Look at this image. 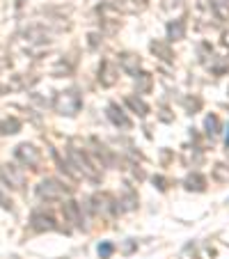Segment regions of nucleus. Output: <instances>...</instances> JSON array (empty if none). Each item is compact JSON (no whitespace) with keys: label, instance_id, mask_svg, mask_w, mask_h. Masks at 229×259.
<instances>
[{"label":"nucleus","instance_id":"24","mask_svg":"<svg viewBox=\"0 0 229 259\" xmlns=\"http://www.w3.org/2000/svg\"><path fill=\"white\" fill-rule=\"evenodd\" d=\"M135 202H138L135 195H128L126 200H124V204H126V209H133V206H135Z\"/></svg>","mask_w":229,"mask_h":259},{"label":"nucleus","instance_id":"2","mask_svg":"<svg viewBox=\"0 0 229 259\" xmlns=\"http://www.w3.org/2000/svg\"><path fill=\"white\" fill-rule=\"evenodd\" d=\"M83 106V99H80L78 92H73V90H67V92H60L53 101V108L58 115H67V117H73V115L80 110Z\"/></svg>","mask_w":229,"mask_h":259},{"label":"nucleus","instance_id":"4","mask_svg":"<svg viewBox=\"0 0 229 259\" xmlns=\"http://www.w3.org/2000/svg\"><path fill=\"white\" fill-rule=\"evenodd\" d=\"M14 156H16V161H19L21 165H25V167H37L41 163L39 149H37V147H32V145H28V142H23V145L16 147Z\"/></svg>","mask_w":229,"mask_h":259},{"label":"nucleus","instance_id":"20","mask_svg":"<svg viewBox=\"0 0 229 259\" xmlns=\"http://www.w3.org/2000/svg\"><path fill=\"white\" fill-rule=\"evenodd\" d=\"M211 10L218 14V21H227L229 19V7H224L222 0H211Z\"/></svg>","mask_w":229,"mask_h":259},{"label":"nucleus","instance_id":"23","mask_svg":"<svg viewBox=\"0 0 229 259\" xmlns=\"http://www.w3.org/2000/svg\"><path fill=\"white\" fill-rule=\"evenodd\" d=\"M110 252H112V245L110 243H103L101 248H99V254H101V257H108Z\"/></svg>","mask_w":229,"mask_h":259},{"label":"nucleus","instance_id":"22","mask_svg":"<svg viewBox=\"0 0 229 259\" xmlns=\"http://www.w3.org/2000/svg\"><path fill=\"white\" fill-rule=\"evenodd\" d=\"M0 206H3V209H12V200L3 191H0Z\"/></svg>","mask_w":229,"mask_h":259},{"label":"nucleus","instance_id":"1","mask_svg":"<svg viewBox=\"0 0 229 259\" xmlns=\"http://www.w3.org/2000/svg\"><path fill=\"white\" fill-rule=\"evenodd\" d=\"M67 158H69V165L73 167V172H76V177H85V179H97V170L99 167L92 163V158H89L87 152H80V149H73V147H69L67 149Z\"/></svg>","mask_w":229,"mask_h":259},{"label":"nucleus","instance_id":"18","mask_svg":"<svg viewBox=\"0 0 229 259\" xmlns=\"http://www.w3.org/2000/svg\"><path fill=\"white\" fill-rule=\"evenodd\" d=\"M213 179L218 184H229V165L227 163H215L213 165Z\"/></svg>","mask_w":229,"mask_h":259},{"label":"nucleus","instance_id":"13","mask_svg":"<svg viewBox=\"0 0 229 259\" xmlns=\"http://www.w3.org/2000/svg\"><path fill=\"white\" fill-rule=\"evenodd\" d=\"M32 227H34V230H39V232H53V230H58L53 215H46V213H34L32 215Z\"/></svg>","mask_w":229,"mask_h":259},{"label":"nucleus","instance_id":"5","mask_svg":"<svg viewBox=\"0 0 229 259\" xmlns=\"http://www.w3.org/2000/svg\"><path fill=\"white\" fill-rule=\"evenodd\" d=\"M0 177H3V181H5L7 186H12V188H23L25 186L23 167L14 165V163H5V165L0 167Z\"/></svg>","mask_w":229,"mask_h":259},{"label":"nucleus","instance_id":"16","mask_svg":"<svg viewBox=\"0 0 229 259\" xmlns=\"http://www.w3.org/2000/svg\"><path fill=\"white\" fill-rule=\"evenodd\" d=\"M186 37V23L181 19L176 21H170L167 23V39L170 41H181Z\"/></svg>","mask_w":229,"mask_h":259},{"label":"nucleus","instance_id":"7","mask_svg":"<svg viewBox=\"0 0 229 259\" xmlns=\"http://www.w3.org/2000/svg\"><path fill=\"white\" fill-rule=\"evenodd\" d=\"M62 211H64V218L69 223H73L76 227H83V211H80V204L73 200H67L62 204Z\"/></svg>","mask_w":229,"mask_h":259},{"label":"nucleus","instance_id":"26","mask_svg":"<svg viewBox=\"0 0 229 259\" xmlns=\"http://www.w3.org/2000/svg\"><path fill=\"white\" fill-rule=\"evenodd\" d=\"M227 147H229V136H227Z\"/></svg>","mask_w":229,"mask_h":259},{"label":"nucleus","instance_id":"9","mask_svg":"<svg viewBox=\"0 0 229 259\" xmlns=\"http://www.w3.org/2000/svg\"><path fill=\"white\" fill-rule=\"evenodd\" d=\"M119 67L131 76H138L140 73V58L135 53H122L119 55Z\"/></svg>","mask_w":229,"mask_h":259},{"label":"nucleus","instance_id":"11","mask_svg":"<svg viewBox=\"0 0 229 259\" xmlns=\"http://www.w3.org/2000/svg\"><path fill=\"white\" fill-rule=\"evenodd\" d=\"M112 7L124 14H138V12L145 10V0H115Z\"/></svg>","mask_w":229,"mask_h":259},{"label":"nucleus","instance_id":"21","mask_svg":"<svg viewBox=\"0 0 229 259\" xmlns=\"http://www.w3.org/2000/svg\"><path fill=\"white\" fill-rule=\"evenodd\" d=\"M21 128V122L16 117H7L5 122H0V133H16Z\"/></svg>","mask_w":229,"mask_h":259},{"label":"nucleus","instance_id":"12","mask_svg":"<svg viewBox=\"0 0 229 259\" xmlns=\"http://www.w3.org/2000/svg\"><path fill=\"white\" fill-rule=\"evenodd\" d=\"M112 204V200H110V195H106V193H97V195L92 197V211L94 213H108V211H115L117 206H110Z\"/></svg>","mask_w":229,"mask_h":259},{"label":"nucleus","instance_id":"6","mask_svg":"<svg viewBox=\"0 0 229 259\" xmlns=\"http://www.w3.org/2000/svg\"><path fill=\"white\" fill-rule=\"evenodd\" d=\"M119 78V69L115 62H110V60H103L101 67H99V83L103 85V88H112V85L117 83Z\"/></svg>","mask_w":229,"mask_h":259},{"label":"nucleus","instance_id":"19","mask_svg":"<svg viewBox=\"0 0 229 259\" xmlns=\"http://www.w3.org/2000/svg\"><path fill=\"white\" fill-rule=\"evenodd\" d=\"M204 128H206V133L209 136H218L220 133V119H218V115H206V119H204Z\"/></svg>","mask_w":229,"mask_h":259},{"label":"nucleus","instance_id":"17","mask_svg":"<svg viewBox=\"0 0 229 259\" xmlns=\"http://www.w3.org/2000/svg\"><path fill=\"white\" fill-rule=\"evenodd\" d=\"M151 88H154V76H151V73H147V71L138 73V76H135V90H138V94H149Z\"/></svg>","mask_w":229,"mask_h":259},{"label":"nucleus","instance_id":"25","mask_svg":"<svg viewBox=\"0 0 229 259\" xmlns=\"http://www.w3.org/2000/svg\"><path fill=\"white\" fill-rule=\"evenodd\" d=\"M222 44L229 49V30H224V32H222Z\"/></svg>","mask_w":229,"mask_h":259},{"label":"nucleus","instance_id":"8","mask_svg":"<svg viewBox=\"0 0 229 259\" xmlns=\"http://www.w3.org/2000/svg\"><path fill=\"white\" fill-rule=\"evenodd\" d=\"M108 117H110V122L115 124V126H119V128H131V119L124 115V110L117 106V103H110V106H108Z\"/></svg>","mask_w":229,"mask_h":259},{"label":"nucleus","instance_id":"10","mask_svg":"<svg viewBox=\"0 0 229 259\" xmlns=\"http://www.w3.org/2000/svg\"><path fill=\"white\" fill-rule=\"evenodd\" d=\"M149 49H151V53L156 55L158 60H163V62H174V53H172L170 44H165V41L154 39V41L149 44Z\"/></svg>","mask_w":229,"mask_h":259},{"label":"nucleus","instance_id":"15","mask_svg":"<svg viewBox=\"0 0 229 259\" xmlns=\"http://www.w3.org/2000/svg\"><path fill=\"white\" fill-rule=\"evenodd\" d=\"M184 186H186V191L202 193V191L206 188V179L200 175V172H190V175L184 179Z\"/></svg>","mask_w":229,"mask_h":259},{"label":"nucleus","instance_id":"14","mask_svg":"<svg viewBox=\"0 0 229 259\" xmlns=\"http://www.w3.org/2000/svg\"><path fill=\"white\" fill-rule=\"evenodd\" d=\"M124 103L131 108V113H135L138 117H147V113H149V106H147L140 97H135V94H128V97L124 99Z\"/></svg>","mask_w":229,"mask_h":259},{"label":"nucleus","instance_id":"3","mask_svg":"<svg viewBox=\"0 0 229 259\" xmlns=\"http://www.w3.org/2000/svg\"><path fill=\"white\" fill-rule=\"evenodd\" d=\"M64 193H67V188H64L58 179H44V181H39V186H37V195L46 202L62 200Z\"/></svg>","mask_w":229,"mask_h":259}]
</instances>
